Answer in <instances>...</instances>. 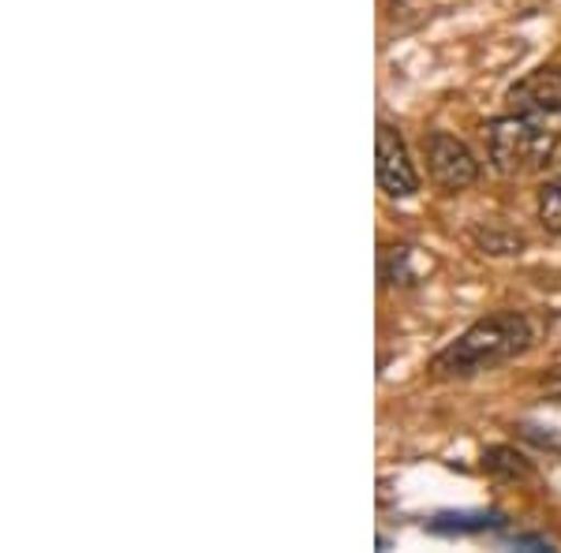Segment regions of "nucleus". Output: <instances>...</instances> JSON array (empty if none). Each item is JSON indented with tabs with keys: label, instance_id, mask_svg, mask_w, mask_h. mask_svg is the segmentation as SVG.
I'll return each instance as SVG.
<instances>
[{
	"label": "nucleus",
	"instance_id": "obj_7",
	"mask_svg": "<svg viewBox=\"0 0 561 553\" xmlns=\"http://www.w3.org/2000/svg\"><path fill=\"white\" fill-rule=\"evenodd\" d=\"M412 262V247H386L382 262H378V277L382 285H415V269L409 266Z\"/></svg>",
	"mask_w": 561,
	"mask_h": 553
},
{
	"label": "nucleus",
	"instance_id": "obj_4",
	"mask_svg": "<svg viewBox=\"0 0 561 553\" xmlns=\"http://www.w3.org/2000/svg\"><path fill=\"white\" fill-rule=\"evenodd\" d=\"M375 176H378V187L389 195V198H412L420 192V172H415L412 158H409V147H404L401 131L393 124H378L375 131Z\"/></svg>",
	"mask_w": 561,
	"mask_h": 553
},
{
	"label": "nucleus",
	"instance_id": "obj_3",
	"mask_svg": "<svg viewBox=\"0 0 561 553\" xmlns=\"http://www.w3.org/2000/svg\"><path fill=\"white\" fill-rule=\"evenodd\" d=\"M423 150H427L431 180L442 187V192H449V195L468 192V187L479 180L476 153L468 150L460 139H454L449 131H431L427 139H423Z\"/></svg>",
	"mask_w": 561,
	"mask_h": 553
},
{
	"label": "nucleus",
	"instance_id": "obj_11",
	"mask_svg": "<svg viewBox=\"0 0 561 553\" xmlns=\"http://www.w3.org/2000/svg\"><path fill=\"white\" fill-rule=\"evenodd\" d=\"M542 389H547V396H550V401L561 404V367L554 370V375L547 378V382H542Z\"/></svg>",
	"mask_w": 561,
	"mask_h": 553
},
{
	"label": "nucleus",
	"instance_id": "obj_6",
	"mask_svg": "<svg viewBox=\"0 0 561 553\" xmlns=\"http://www.w3.org/2000/svg\"><path fill=\"white\" fill-rule=\"evenodd\" d=\"M483 468L491 471L494 479H502V483H528V479H536L531 460L513 446H491L483 452Z\"/></svg>",
	"mask_w": 561,
	"mask_h": 553
},
{
	"label": "nucleus",
	"instance_id": "obj_10",
	"mask_svg": "<svg viewBox=\"0 0 561 553\" xmlns=\"http://www.w3.org/2000/svg\"><path fill=\"white\" fill-rule=\"evenodd\" d=\"M542 426H524V438H531L539 449H550V452H558L561 457V438H554V434H539Z\"/></svg>",
	"mask_w": 561,
	"mask_h": 553
},
{
	"label": "nucleus",
	"instance_id": "obj_5",
	"mask_svg": "<svg viewBox=\"0 0 561 553\" xmlns=\"http://www.w3.org/2000/svg\"><path fill=\"white\" fill-rule=\"evenodd\" d=\"M561 102V68H539L510 90L513 108H539Z\"/></svg>",
	"mask_w": 561,
	"mask_h": 553
},
{
	"label": "nucleus",
	"instance_id": "obj_2",
	"mask_svg": "<svg viewBox=\"0 0 561 553\" xmlns=\"http://www.w3.org/2000/svg\"><path fill=\"white\" fill-rule=\"evenodd\" d=\"M561 147V102L539 108H513L486 128V153L502 176H524L554 158Z\"/></svg>",
	"mask_w": 561,
	"mask_h": 553
},
{
	"label": "nucleus",
	"instance_id": "obj_9",
	"mask_svg": "<svg viewBox=\"0 0 561 553\" xmlns=\"http://www.w3.org/2000/svg\"><path fill=\"white\" fill-rule=\"evenodd\" d=\"M497 516H486V512H476V516H438V520L431 523V531H486L494 528Z\"/></svg>",
	"mask_w": 561,
	"mask_h": 553
},
{
	"label": "nucleus",
	"instance_id": "obj_1",
	"mask_svg": "<svg viewBox=\"0 0 561 553\" xmlns=\"http://www.w3.org/2000/svg\"><path fill=\"white\" fill-rule=\"evenodd\" d=\"M531 322L517 311H497L468 325L465 333L446 344L438 356L431 359V370L438 378H472L483 370H494L502 362L517 359L520 352L531 348Z\"/></svg>",
	"mask_w": 561,
	"mask_h": 553
},
{
	"label": "nucleus",
	"instance_id": "obj_8",
	"mask_svg": "<svg viewBox=\"0 0 561 553\" xmlns=\"http://www.w3.org/2000/svg\"><path fill=\"white\" fill-rule=\"evenodd\" d=\"M539 221L547 232L561 235V176L539 187Z\"/></svg>",
	"mask_w": 561,
	"mask_h": 553
}]
</instances>
